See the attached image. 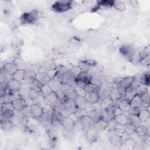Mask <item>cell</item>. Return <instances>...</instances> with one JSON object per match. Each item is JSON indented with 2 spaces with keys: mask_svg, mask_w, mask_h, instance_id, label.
<instances>
[{
  "mask_svg": "<svg viewBox=\"0 0 150 150\" xmlns=\"http://www.w3.org/2000/svg\"><path fill=\"white\" fill-rule=\"evenodd\" d=\"M39 17V11L33 9L29 12L23 13L20 17V21L24 25H33L37 22Z\"/></svg>",
  "mask_w": 150,
  "mask_h": 150,
  "instance_id": "1",
  "label": "cell"
},
{
  "mask_svg": "<svg viewBox=\"0 0 150 150\" xmlns=\"http://www.w3.org/2000/svg\"><path fill=\"white\" fill-rule=\"evenodd\" d=\"M72 3L71 1H58L52 5V9L57 12H64L71 8Z\"/></svg>",
  "mask_w": 150,
  "mask_h": 150,
  "instance_id": "2",
  "label": "cell"
},
{
  "mask_svg": "<svg viewBox=\"0 0 150 150\" xmlns=\"http://www.w3.org/2000/svg\"><path fill=\"white\" fill-rule=\"evenodd\" d=\"M63 104L65 108L71 114H75L79 108L77 106L75 98L72 97H66L63 101H61Z\"/></svg>",
  "mask_w": 150,
  "mask_h": 150,
  "instance_id": "3",
  "label": "cell"
},
{
  "mask_svg": "<svg viewBox=\"0 0 150 150\" xmlns=\"http://www.w3.org/2000/svg\"><path fill=\"white\" fill-rule=\"evenodd\" d=\"M120 53L129 61H132L135 57V51L134 49L128 45H124L120 48Z\"/></svg>",
  "mask_w": 150,
  "mask_h": 150,
  "instance_id": "4",
  "label": "cell"
},
{
  "mask_svg": "<svg viewBox=\"0 0 150 150\" xmlns=\"http://www.w3.org/2000/svg\"><path fill=\"white\" fill-rule=\"evenodd\" d=\"M30 108L32 117L35 118H41L45 112L43 107L39 103H33L30 105Z\"/></svg>",
  "mask_w": 150,
  "mask_h": 150,
  "instance_id": "5",
  "label": "cell"
},
{
  "mask_svg": "<svg viewBox=\"0 0 150 150\" xmlns=\"http://www.w3.org/2000/svg\"><path fill=\"white\" fill-rule=\"evenodd\" d=\"M44 101L47 105L53 108H56L61 102L57 97L54 91L46 96L44 97Z\"/></svg>",
  "mask_w": 150,
  "mask_h": 150,
  "instance_id": "6",
  "label": "cell"
},
{
  "mask_svg": "<svg viewBox=\"0 0 150 150\" xmlns=\"http://www.w3.org/2000/svg\"><path fill=\"white\" fill-rule=\"evenodd\" d=\"M11 104L14 111L16 112H21L28 105L25 98L19 97L15 98L11 101Z\"/></svg>",
  "mask_w": 150,
  "mask_h": 150,
  "instance_id": "7",
  "label": "cell"
},
{
  "mask_svg": "<svg viewBox=\"0 0 150 150\" xmlns=\"http://www.w3.org/2000/svg\"><path fill=\"white\" fill-rule=\"evenodd\" d=\"M22 85V82L15 79H11L8 82L7 87L6 89V93L12 94L16 91H19L21 86Z\"/></svg>",
  "mask_w": 150,
  "mask_h": 150,
  "instance_id": "8",
  "label": "cell"
},
{
  "mask_svg": "<svg viewBox=\"0 0 150 150\" xmlns=\"http://www.w3.org/2000/svg\"><path fill=\"white\" fill-rule=\"evenodd\" d=\"M103 110L101 109H94L88 110L86 114L95 122L102 118Z\"/></svg>",
  "mask_w": 150,
  "mask_h": 150,
  "instance_id": "9",
  "label": "cell"
},
{
  "mask_svg": "<svg viewBox=\"0 0 150 150\" xmlns=\"http://www.w3.org/2000/svg\"><path fill=\"white\" fill-rule=\"evenodd\" d=\"M91 78L92 75L90 74L87 70H81L77 73L75 80L81 81L88 84L91 83Z\"/></svg>",
  "mask_w": 150,
  "mask_h": 150,
  "instance_id": "10",
  "label": "cell"
},
{
  "mask_svg": "<svg viewBox=\"0 0 150 150\" xmlns=\"http://www.w3.org/2000/svg\"><path fill=\"white\" fill-rule=\"evenodd\" d=\"M60 88L67 97H72L75 98V97L77 96L74 87L71 84H62L60 86Z\"/></svg>",
  "mask_w": 150,
  "mask_h": 150,
  "instance_id": "11",
  "label": "cell"
},
{
  "mask_svg": "<svg viewBox=\"0 0 150 150\" xmlns=\"http://www.w3.org/2000/svg\"><path fill=\"white\" fill-rule=\"evenodd\" d=\"M79 120L83 129L87 130L89 128H93L94 126V122L86 114L80 117Z\"/></svg>",
  "mask_w": 150,
  "mask_h": 150,
  "instance_id": "12",
  "label": "cell"
},
{
  "mask_svg": "<svg viewBox=\"0 0 150 150\" xmlns=\"http://www.w3.org/2000/svg\"><path fill=\"white\" fill-rule=\"evenodd\" d=\"M89 104L99 102L100 100V91H92L87 92L85 97Z\"/></svg>",
  "mask_w": 150,
  "mask_h": 150,
  "instance_id": "13",
  "label": "cell"
},
{
  "mask_svg": "<svg viewBox=\"0 0 150 150\" xmlns=\"http://www.w3.org/2000/svg\"><path fill=\"white\" fill-rule=\"evenodd\" d=\"M75 100L79 110H86V109L88 108L89 103L85 97L77 96L75 97Z\"/></svg>",
  "mask_w": 150,
  "mask_h": 150,
  "instance_id": "14",
  "label": "cell"
},
{
  "mask_svg": "<svg viewBox=\"0 0 150 150\" xmlns=\"http://www.w3.org/2000/svg\"><path fill=\"white\" fill-rule=\"evenodd\" d=\"M62 126H63L65 130L71 131L76 127V122L70 117H69L63 118Z\"/></svg>",
  "mask_w": 150,
  "mask_h": 150,
  "instance_id": "15",
  "label": "cell"
},
{
  "mask_svg": "<svg viewBox=\"0 0 150 150\" xmlns=\"http://www.w3.org/2000/svg\"><path fill=\"white\" fill-rule=\"evenodd\" d=\"M35 79L41 82L42 84H46L50 80L51 78L49 76L47 71H42L36 73Z\"/></svg>",
  "mask_w": 150,
  "mask_h": 150,
  "instance_id": "16",
  "label": "cell"
},
{
  "mask_svg": "<svg viewBox=\"0 0 150 150\" xmlns=\"http://www.w3.org/2000/svg\"><path fill=\"white\" fill-rule=\"evenodd\" d=\"M14 110L1 108V121L11 120L14 117Z\"/></svg>",
  "mask_w": 150,
  "mask_h": 150,
  "instance_id": "17",
  "label": "cell"
},
{
  "mask_svg": "<svg viewBox=\"0 0 150 150\" xmlns=\"http://www.w3.org/2000/svg\"><path fill=\"white\" fill-rule=\"evenodd\" d=\"M150 117L149 110L146 108H140V111L138 115V117L141 122H146Z\"/></svg>",
  "mask_w": 150,
  "mask_h": 150,
  "instance_id": "18",
  "label": "cell"
},
{
  "mask_svg": "<svg viewBox=\"0 0 150 150\" xmlns=\"http://www.w3.org/2000/svg\"><path fill=\"white\" fill-rule=\"evenodd\" d=\"M108 95L112 101H119L121 100V97L118 90L114 86L110 90Z\"/></svg>",
  "mask_w": 150,
  "mask_h": 150,
  "instance_id": "19",
  "label": "cell"
},
{
  "mask_svg": "<svg viewBox=\"0 0 150 150\" xmlns=\"http://www.w3.org/2000/svg\"><path fill=\"white\" fill-rule=\"evenodd\" d=\"M35 77H36V73H35L33 70H30V69L25 70V76H24L23 81L26 82V84H28V83H29V84H30L32 81L34 79H35Z\"/></svg>",
  "mask_w": 150,
  "mask_h": 150,
  "instance_id": "20",
  "label": "cell"
},
{
  "mask_svg": "<svg viewBox=\"0 0 150 150\" xmlns=\"http://www.w3.org/2000/svg\"><path fill=\"white\" fill-rule=\"evenodd\" d=\"M98 136V131L93 128H89L86 131V137L87 139L91 142H94L97 140Z\"/></svg>",
  "mask_w": 150,
  "mask_h": 150,
  "instance_id": "21",
  "label": "cell"
},
{
  "mask_svg": "<svg viewBox=\"0 0 150 150\" xmlns=\"http://www.w3.org/2000/svg\"><path fill=\"white\" fill-rule=\"evenodd\" d=\"M136 95V88H134L132 86L128 87L125 92L124 98L123 100H125L128 101H130Z\"/></svg>",
  "mask_w": 150,
  "mask_h": 150,
  "instance_id": "22",
  "label": "cell"
},
{
  "mask_svg": "<svg viewBox=\"0 0 150 150\" xmlns=\"http://www.w3.org/2000/svg\"><path fill=\"white\" fill-rule=\"evenodd\" d=\"M135 133L139 137H145L148 133V129L145 125H140L136 127Z\"/></svg>",
  "mask_w": 150,
  "mask_h": 150,
  "instance_id": "23",
  "label": "cell"
},
{
  "mask_svg": "<svg viewBox=\"0 0 150 150\" xmlns=\"http://www.w3.org/2000/svg\"><path fill=\"white\" fill-rule=\"evenodd\" d=\"M114 119L118 125L122 127L124 126L128 122V119L127 116L123 113L115 116Z\"/></svg>",
  "mask_w": 150,
  "mask_h": 150,
  "instance_id": "24",
  "label": "cell"
},
{
  "mask_svg": "<svg viewBox=\"0 0 150 150\" xmlns=\"http://www.w3.org/2000/svg\"><path fill=\"white\" fill-rule=\"evenodd\" d=\"M30 90V85L27 84H24L21 85L19 90V93L21 96V97L23 98H26L29 97V93Z\"/></svg>",
  "mask_w": 150,
  "mask_h": 150,
  "instance_id": "25",
  "label": "cell"
},
{
  "mask_svg": "<svg viewBox=\"0 0 150 150\" xmlns=\"http://www.w3.org/2000/svg\"><path fill=\"white\" fill-rule=\"evenodd\" d=\"M42 94L41 92L36 91L30 89L29 93V98L32 100L33 103H38V100H39L41 98H43Z\"/></svg>",
  "mask_w": 150,
  "mask_h": 150,
  "instance_id": "26",
  "label": "cell"
},
{
  "mask_svg": "<svg viewBox=\"0 0 150 150\" xmlns=\"http://www.w3.org/2000/svg\"><path fill=\"white\" fill-rule=\"evenodd\" d=\"M3 68L12 75H13L18 70L14 61L5 63L4 65Z\"/></svg>",
  "mask_w": 150,
  "mask_h": 150,
  "instance_id": "27",
  "label": "cell"
},
{
  "mask_svg": "<svg viewBox=\"0 0 150 150\" xmlns=\"http://www.w3.org/2000/svg\"><path fill=\"white\" fill-rule=\"evenodd\" d=\"M12 79V75L2 67L1 71V83H8Z\"/></svg>",
  "mask_w": 150,
  "mask_h": 150,
  "instance_id": "28",
  "label": "cell"
},
{
  "mask_svg": "<svg viewBox=\"0 0 150 150\" xmlns=\"http://www.w3.org/2000/svg\"><path fill=\"white\" fill-rule=\"evenodd\" d=\"M107 122L104 121L102 118L94 123L93 128H95L98 132L103 131L106 129Z\"/></svg>",
  "mask_w": 150,
  "mask_h": 150,
  "instance_id": "29",
  "label": "cell"
},
{
  "mask_svg": "<svg viewBox=\"0 0 150 150\" xmlns=\"http://www.w3.org/2000/svg\"><path fill=\"white\" fill-rule=\"evenodd\" d=\"M136 127L129 122H128L122 127L123 132L127 135H132L135 133Z\"/></svg>",
  "mask_w": 150,
  "mask_h": 150,
  "instance_id": "30",
  "label": "cell"
},
{
  "mask_svg": "<svg viewBox=\"0 0 150 150\" xmlns=\"http://www.w3.org/2000/svg\"><path fill=\"white\" fill-rule=\"evenodd\" d=\"M118 106L121 110L122 113L128 112L131 107L129 101H128L125 100H121V101L118 103Z\"/></svg>",
  "mask_w": 150,
  "mask_h": 150,
  "instance_id": "31",
  "label": "cell"
},
{
  "mask_svg": "<svg viewBox=\"0 0 150 150\" xmlns=\"http://www.w3.org/2000/svg\"><path fill=\"white\" fill-rule=\"evenodd\" d=\"M47 135L48 138L52 142H55L57 141L58 138V133L56 129H50L47 132Z\"/></svg>",
  "mask_w": 150,
  "mask_h": 150,
  "instance_id": "32",
  "label": "cell"
},
{
  "mask_svg": "<svg viewBox=\"0 0 150 150\" xmlns=\"http://www.w3.org/2000/svg\"><path fill=\"white\" fill-rule=\"evenodd\" d=\"M129 104L131 107H141L142 104L141 96L136 94L134 97L129 101Z\"/></svg>",
  "mask_w": 150,
  "mask_h": 150,
  "instance_id": "33",
  "label": "cell"
},
{
  "mask_svg": "<svg viewBox=\"0 0 150 150\" xmlns=\"http://www.w3.org/2000/svg\"><path fill=\"white\" fill-rule=\"evenodd\" d=\"M43 84H42L41 82H40L39 80L37 79H34L32 83L30 84V89L36 91H39L40 92L42 86Z\"/></svg>",
  "mask_w": 150,
  "mask_h": 150,
  "instance_id": "34",
  "label": "cell"
},
{
  "mask_svg": "<svg viewBox=\"0 0 150 150\" xmlns=\"http://www.w3.org/2000/svg\"><path fill=\"white\" fill-rule=\"evenodd\" d=\"M24 76H25V70H21V69H18L12 75L13 79H15L21 82L23 81Z\"/></svg>",
  "mask_w": 150,
  "mask_h": 150,
  "instance_id": "35",
  "label": "cell"
},
{
  "mask_svg": "<svg viewBox=\"0 0 150 150\" xmlns=\"http://www.w3.org/2000/svg\"><path fill=\"white\" fill-rule=\"evenodd\" d=\"M127 117L128 119V122L131 123V124L134 125L135 127L141 125V122L139 121L138 116L132 115L128 114V115H127Z\"/></svg>",
  "mask_w": 150,
  "mask_h": 150,
  "instance_id": "36",
  "label": "cell"
},
{
  "mask_svg": "<svg viewBox=\"0 0 150 150\" xmlns=\"http://www.w3.org/2000/svg\"><path fill=\"white\" fill-rule=\"evenodd\" d=\"M54 91L52 90L51 87L49 85L48 83L43 84L42 86L40 92L42 93L43 96L45 97L46 96L53 93Z\"/></svg>",
  "mask_w": 150,
  "mask_h": 150,
  "instance_id": "37",
  "label": "cell"
},
{
  "mask_svg": "<svg viewBox=\"0 0 150 150\" xmlns=\"http://www.w3.org/2000/svg\"><path fill=\"white\" fill-rule=\"evenodd\" d=\"M1 127L4 131H9L12 128L13 125L11 120H5L1 121Z\"/></svg>",
  "mask_w": 150,
  "mask_h": 150,
  "instance_id": "38",
  "label": "cell"
},
{
  "mask_svg": "<svg viewBox=\"0 0 150 150\" xmlns=\"http://www.w3.org/2000/svg\"><path fill=\"white\" fill-rule=\"evenodd\" d=\"M148 87L143 84H141L136 88V94L142 96L144 94L148 92Z\"/></svg>",
  "mask_w": 150,
  "mask_h": 150,
  "instance_id": "39",
  "label": "cell"
},
{
  "mask_svg": "<svg viewBox=\"0 0 150 150\" xmlns=\"http://www.w3.org/2000/svg\"><path fill=\"white\" fill-rule=\"evenodd\" d=\"M84 89L87 93L92 91H100V86L90 83L85 86Z\"/></svg>",
  "mask_w": 150,
  "mask_h": 150,
  "instance_id": "40",
  "label": "cell"
},
{
  "mask_svg": "<svg viewBox=\"0 0 150 150\" xmlns=\"http://www.w3.org/2000/svg\"><path fill=\"white\" fill-rule=\"evenodd\" d=\"M141 99H142V105H143L144 107L148 108L149 107V92H147L145 94H144L143 95L141 96Z\"/></svg>",
  "mask_w": 150,
  "mask_h": 150,
  "instance_id": "41",
  "label": "cell"
},
{
  "mask_svg": "<svg viewBox=\"0 0 150 150\" xmlns=\"http://www.w3.org/2000/svg\"><path fill=\"white\" fill-rule=\"evenodd\" d=\"M28 118L26 116L24 115L21 112H19V114H17L16 120L18 122L22 125H25L28 122Z\"/></svg>",
  "mask_w": 150,
  "mask_h": 150,
  "instance_id": "42",
  "label": "cell"
},
{
  "mask_svg": "<svg viewBox=\"0 0 150 150\" xmlns=\"http://www.w3.org/2000/svg\"><path fill=\"white\" fill-rule=\"evenodd\" d=\"M48 84L51 87V88H52V90L54 91H55L56 90L60 88L61 85L58 82H57L54 79H50V80L48 82Z\"/></svg>",
  "mask_w": 150,
  "mask_h": 150,
  "instance_id": "43",
  "label": "cell"
},
{
  "mask_svg": "<svg viewBox=\"0 0 150 150\" xmlns=\"http://www.w3.org/2000/svg\"><path fill=\"white\" fill-rule=\"evenodd\" d=\"M140 80L141 84L146 86H149V73H145L142 77H140Z\"/></svg>",
  "mask_w": 150,
  "mask_h": 150,
  "instance_id": "44",
  "label": "cell"
},
{
  "mask_svg": "<svg viewBox=\"0 0 150 150\" xmlns=\"http://www.w3.org/2000/svg\"><path fill=\"white\" fill-rule=\"evenodd\" d=\"M149 49L148 48L141 50L139 53V60L141 62L142 60L148 58L149 57Z\"/></svg>",
  "mask_w": 150,
  "mask_h": 150,
  "instance_id": "45",
  "label": "cell"
},
{
  "mask_svg": "<svg viewBox=\"0 0 150 150\" xmlns=\"http://www.w3.org/2000/svg\"><path fill=\"white\" fill-rule=\"evenodd\" d=\"M74 89H75V91L76 93L77 94V96H83V97H86L87 92L85 90L84 88L81 87H79L77 86H74Z\"/></svg>",
  "mask_w": 150,
  "mask_h": 150,
  "instance_id": "46",
  "label": "cell"
},
{
  "mask_svg": "<svg viewBox=\"0 0 150 150\" xmlns=\"http://www.w3.org/2000/svg\"><path fill=\"white\" fill-rule=\"evenodd\" d=\"M114 118V117L113 115H112L111 114H110V113H108V112H107L106 111H105L103 109V113L102 119L104 121H105L106 122H108V121H110L111 120H112Z\"/></svg>",
  "mask_w": 150,
  "mask_h": 150,
  "instance_id": "47",
  "label": "cell"
},
{
  "mask_svg": "<svg viewBox=\"0 0 150 150\" xmlns=\"http://www.w3.org/2000/svg\"><path fill=\"white\" fill-rule=\"evenodd\" d=\"M113 6L118 10H124L125 9V6L124 4L120 1H114Z\"/></svg>",
  "mask_w": 150,
  "mask_h": 150,
  "instance_id": "48",
  "label": "cell"
},
{
  "mask_svg": "<svg viewBox=\"0 0 150 150\" xmlns=\"http://www.w3.org/2000/svg\"><path fill=\"white\" fill-rule=\"evenodd\" d=\"M57 97L58 98V99L60 101H63L67 97L65 95V94L64 93V92L61 90V88H59L57 90H56L54 91Z\"/></svg>",
  "mask_w": 150,
  "mask_h": 150,
  "instance_id": "49",
  "label": "cell"
},
{
  "mask_svg": "<svg viewBox=\"0 0 150 150\" xmlns=\"http://www.w3.org/2000/svg\"><path fill=\"white\" fill-rule=\"evenodd\" d=\"M140 111V108L138 107H130L128 113L129 115H136L138 116L139 112Z\"/></svg>",
  "mask_w": 150,
  "mask_h": 150,
  "instance_id": "50",
  "label": "cell"
},
{
  "mask_svg": "<svg viewBox=\"0 0 150 150\" xmlns=\"http://www.w3.org/2000/svg\"><path fill=\"white\" fill-rule=\"evenodd\" d=\"M114 1H101L98 2V5L104 7H111L113 6Z\"/></svg>",
  "mask_w": 150,
  "mask_h": 150,
  "instance_id": "51",
  "label": "cell"
},
{
  "mask_svg": "<svg viewBox=\"0 0 150 150\" xmlns=\"http://www.w3.org/2000/svg\"><path fill=\"white\" fill-rule=\"evenodd\" d=\"M81 63L83 64V66H94V65L96 64V62L94 60H83L81 62Z\"/></svg>",
  "mask_w": 150,
  "mask_h": 150,
  "instance_id": "52",
  "label": "cell"
},
{
  "mask_svg": "<svg viewBox=\"0 0 150 150\" xmlns=\"http://www.w3.org/2000/svg\"><path fill=\"white\" fill-rule=\"evenodd\" d=\"M21 112L24 115L26 116L27 117H32L31 112H30V105H27L26 107H25Z\"/></svg>",
  "mask_w": 150,
  "mask_h": 150,
  "instance_id": "53",
  "label": "cell"
},
{
  "mask_svg": "<svg viewBox=\"0 0 150 150\" xmlns=\"http://www.w3.org/2000/svg\"><path fill=\"white\" fill-rule=\"evenodd\" d=\"M121 114H122V111H121V110L118 107V106L115 108V110H114V117L116 116V115H120Z\"/></svg>",
  "mask_w": 150,
  "mask_h": 150,
  "instance_id": "54",
  "label": "cell"
}]
</instances>
